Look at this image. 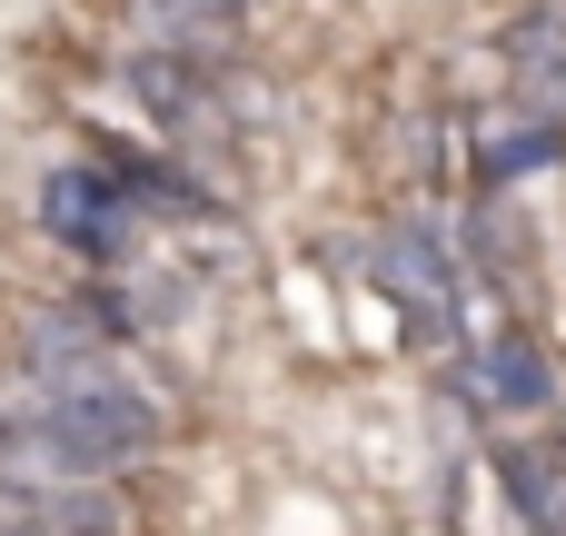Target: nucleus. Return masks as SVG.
Instances as JSON below:
<instances>
[{
    "label": "nucleus",
    "mask_w": 566,
    "mask_h": 536,
    "mask_svg": "<svg viewBox=\"0 0 566 536\" xmlns=\"http://www.w3.org/2000/svg\"><path fill=\"white\" fill-rule=\"evenodd\" d=\"M0 536H129L119 487H0Z\"/></svg>",
    "instance_id": "obj_3"
},
{
    "label": "nucleus",
    "mask_w": 566,
    "mask_h": 536,
    "mask_svg": "<svg viewBox=\"0 0 566 536\" xmlns=\"http://www.w3.org/2000/svg\"><path fill=\"white\" fill-rule=\"evenodd\" d=\"M189 10H209V20H239V10H249V0H189Z\"/></svg>",
    "instance_id": "obj_8"
},
{
    "label": "nucleus",
    "mask_w": 566,
    "mask_h": 536,
    "mask_svg": "<svg viewBox=\"0 0 566 536\" xmlns=\"http://www.w3.org/2000/svg\"><path fill=\"white\" fill-rule=\"evenodd\" d=\"M497 487H507V507H517L527 536H566V477L537 448H497Z\"/></svg>",
    "instance_id": "obj_6"
},
{
    "label": "nucleus",
    "mask_w": 566,
    "mask_h": 536,
    "mask_svg": "<svg viewBox=\"0 0 566 536\" xmlns=\"http://www.w3.org/2000/svg\"><path fill=\"white\" fill-rule=\"evenodd\" d=\"M468 388H478L488 408H507V418H547V408H557V368H547L537 338H488V348H468Z\"/></svg>",
    "instance_id": "obj_4"
},
{
    "label": "nucleus",
    "mask_w": 566,
    "mask_h": 536,
    "mask_svg": "<svg viewBox=\"0 0 566 536\" xmlns=\"http://www.w3.org/2000/svg\"><path fill=\"white\" fill-rule=\"evenodd\" d=\"M507 60H517L527 99H547V109L566 119V20H527V30L507 40Z\"/></svg>",
    "instance_id": "obj_7"
},
{
    "label": "nucleus",
    "mask_w": 566,
    "mask_h": 536,
    "mask_svg": "<svg viewBox=\"0 0 566 536\" xmlns=\"http://www.w3.org/2000/svg\"><path fill=\"white\" fill-rule=\"evenodd\" d=\"M378 288L408 308L418 338H458V318H468V278H458V259H448L418 219H398V229L378 239Z\"/></svg>",
    "instance_id": "obj_2"
},
{
    "label": "nucleus",
    "mask_w": 566,
    "mask_h": 536,
    "mask_svg": "<svg viewBox=\"0 0 566 536\" xmlns=\"http://www.w3.org/2000/svg\"><path fill=\"white\" fill-rule=\"evenodd\" d=\"M139 219H149V209L129 199V179H119L109 159H60V169H40V229H50L70 259L119 269Z\"/></svg>",
    "instance_id": "obj_1"
},
{
    "label": "nucleus",
    "mask_w": 566,
    "mask_h": 536,
    "mask_svg": "<svg viewBox=\"0 0 566 536\" xmlns=\"http://www.w3.org/2000/svg\"><path fill=\"white\" fill-rule=\"evenodd\" d=\"M566 159V119L557 109H517V119H488L478 129V179L488 189H507V179H527V169H557Z\"/></svg>",
    "instance_id": "obj_5"
}]
</instances>
